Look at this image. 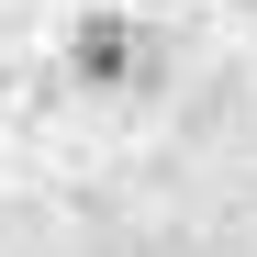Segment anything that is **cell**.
Instances as JSON below:
<instances>
[{
    "label": "cell",
    "mask_w": 257,
    "mask_h": 257,
    "mask_svg": "<svg viewBox=\"0 0 257 257\" xmlns=\"http://www.w3.org/2000/svg\"><path fill=\"white\" fill-rule=\"evenodd\" d=\"M67 78H78V90H146V78H157V34L135 12H90L67 34Z\"/></svg>",
    "instance_id": "obj_1"
}]
</instances>
